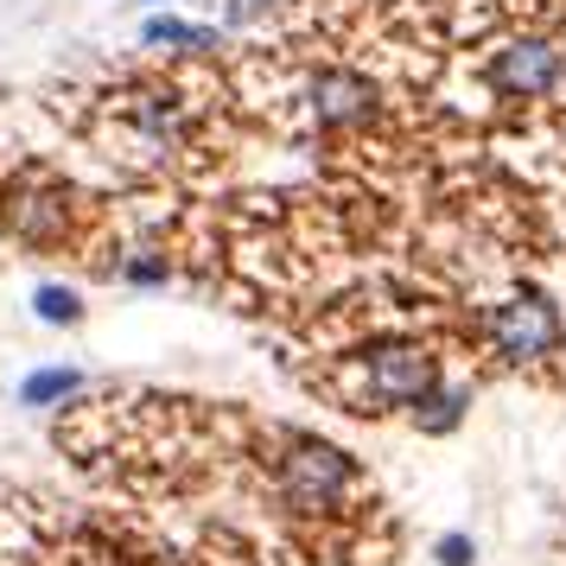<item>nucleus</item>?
I'll use <instances>...</instances> for the list:
<instances>
[{
  "label": "nucleus",
  "instance_id": "obj_1",
  "mask_svg": "<svg viewBox=\"0 0 566 566\" xmlns=\"http://www.w3.org/2000/svg\"><path fill=\"white\" fill-rule=\"evenodd\" d=\"M357 490V464L318 433H286L274 452V496L293 515H337Z\"/></svg>",
  "mask_w": 566,
  "mask_h": 566
},
{
  "label": "nucleus",
  "instance_id": "obj_2",
  "mask_svg": "<svg viewBox=\"0 0 566 566\" xmlns=\"http://www.w3.org/2000/svg\"><path fill=\"white\" fill-rule=\"evenodd\" d=\"M484 344H490V357L510 363V369H541V363L560 357L566 318L541 286H515L510 300H496L484 312Z\"/></svg>",
  "mask_w": 566,
  "mask_h": 566
},
{
  "label": "nucleus",
  "instance_id": "obj_3",
  "mask_svg": "<svg viewBox=\"0 0 566 566\" xmlns=\"http://www.w3.org/2000/svg\"><path fill=\"white\" fill-rule=\"evenodd\" d=\"M484 83L496 103H547L566 83V45L547 32H510L484 57Z\"/></svg>",
  "mask_w": 566,
  "mask_h": 566
},
{
  "label": "nucleus",
  "instance_id": "obj_4",
  "mask_svg": "<svg viewBox=\"0 0 566 566\" xmlns=\"http://www.w3.org/2000/svg\"><path fill=\"white\" fill-rule=\"evenodd\" d=\"M0 230L27 249H64L77 235V198L52 172H20L0 191Z\"/></svg>",
  "mask_w": 566,
  "mask_h": 566
},
{
  "label": "nucleus",
  "instance_id": "obj_5",
  "mask_svg": "<svg viewBox=\"0 0 566 566\" xmlns=\"http://www.w3.org/2000/svg\"><path fill=\"white\" fill-rule=\"evenodd\" d=\"M363 369V413H408L427 388H439V357L413 337H382L357 357Z\"/></svg>",
  "mask_w": 566,
  "mask_h": 566
},
{
  "label": "nucleus",
  "instance_id": "obj_6",
  "mask_svg": "<svg viewBox=\"0 0 566 566\" xmlns=\"http://www.w3.org/2000/svg\"><path fill=\"white\" fill-rule=\"evenodd\" d=\"M306 115L325 134H363L382 122V90L350 64H318L306 77Z\"/></svg>",
  "mask_w": 566,
  "mask_h": 566
},
{
  "label": "nucleus",
  "instance_id": "obj_7",
  "mask_svg": "<svg viewBox=\"0 0 566 566\" xmlns=\"http://www.w3.org/2000/svg\"><path fill=\"white\" fill-rule=\"evenodd\" d=\"M140 45H147V52H217V45H223V32L217 27H198V20H179V13H166V7H159V13H147V20H140Z\"/></svg>",
  "mask_w": 566,
  "mask_h": 566
},
{
  "label": "nucleus",
  "instance_id": "obj_8",
  "mask_svg": "<svg viewBox=\"0 0 566 566\" xmlns=\"http://www.w3.org/2000/svg\"><path fill=\"white\" fill-rule=\"evenodd\" d=\"M464 408H471V388L439 382V388H427V395H420V401L408 408V420H413V427H420L427 439H439V433H459Z\"/></svg>",
  "mask_w": 566,
  "mask_h": 566
},
{
  "label": "nucleus",
  "instance_id": "obj_9",
  "mask_svg": "<svg viewBox=\"0 0 566 566\" xmlns=\"http://www.w3.org/2000/svg\"><path fill=\"white\" fill-rule=\"evenodd\" d=\"M83 388H90V376H83V369L52 363V369H32L27 382H20V401H27V408H64V401H77Z\"/></svg>",
  "mask_w": 566,
  "mask_h": 566
},
{
  "label": "nucleus",
  "instance_id": "obj_10",
  "mask_svg": "<svg viewBox=\"0 0 566 566\" xmlns=\"http://www.w3.org/2000/svg\"><path fill=\"white\" fill-rule=\"evenodd\" d=\"M32 318L39 325H57V332H71V325H83V293L64 281H39L32 286Z\"/></svg>",
  "mask_w": 566,
  "mask_h": 566
},
{
  "label": "nucleus",
  "instance_id": "obj_11",
  "mask_svg": "<svg viewBox=\"0 0 566 566\" xmlns=\"http://www.w3.org/2000/svg\"><path fill=\"white\" fill-rule=\"evenodd\" d=\"M122 281H128V286H166V281H172V268H166L154 249H134V255L122 261Z\"/></svg>",
  "mask_w": 566,
  "mask_h": 566
},
{
  "label": "nucleus",
  "instance_id": "obj_12",
  "mask_svg": "<svg viewBox=\"0 0 566 566\" xmlns=\"http://www.w3.org/2000/svg\"><path fill=\"white\" fill-rule=\"evenodd\" d=\"M433 560L439 566H478V541H471V535H439L433 541Z\"/></svg>",
  "mask_w": 566,
  "mask_h": 566
},
{
  "label": "nucleus",
  "instance_id": "obj_13",
  "mask_svg": "<svg viewBox=\"0 0 566 566\" xmlns=\"http://www.w3.org/2000/svg\"><path fill=\"white\" fill-rule=\"evenodd\" d=\"M274 7H281V0H223V20H230V27H255L261 13H274Z\"/></svg>",
  "mask_w": 566,
  "mask_h": 566
},
{
  "label": "nucleus",
  "instance_id": "obj_14",
  "mask_svg": "<svg viewBox=\"0 0 566 566\" xmlns=\"http://www.w3.org/2000/svg\"><path fill=\"white\" fill-rule=\"evenodd\" d=\"M154 7H166V0H154Z\"/></svg>",
  "mask_w": 566,
  "mask_h": 566
}]
</instances>
